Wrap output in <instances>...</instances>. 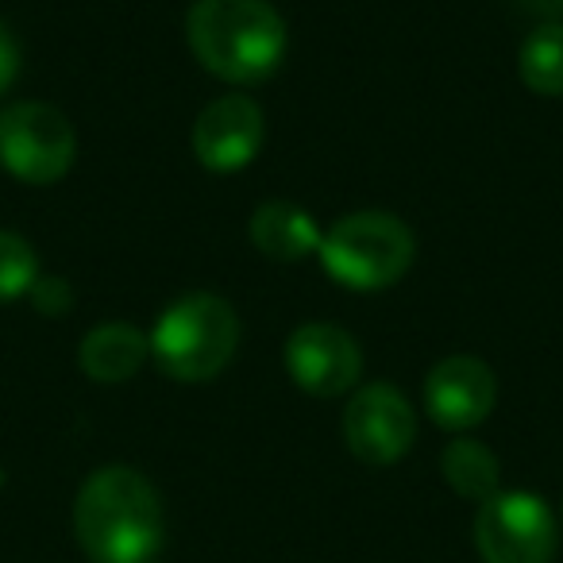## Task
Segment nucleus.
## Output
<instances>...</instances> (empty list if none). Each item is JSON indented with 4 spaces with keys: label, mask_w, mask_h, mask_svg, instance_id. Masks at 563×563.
<instances>
[{
    "label": "nucleus",
    "mask_w": 563,
    "mask_h": 563,
    "mask_svg": "<svg viewBox=\"0 0 563 563\" xmlns=\"http://www.w3.org/2000/svg\"><path fill=\"white\" fill-rule=\"evenodd\" d=\"M286 371L313 398H336L360 383L363 352L336 324H301L286 340Z\"/></svg>",
    "instance_id": "8"
},
{
    "label": "nucleus",
    "mask_w": 563,
    "mask_h": 563,
    "mask_svg": "<svg viewBox=\"0 0 563 563\" xmlns=\"http://www.w3.org/2000/svg\"><path fill=\"white\" fill-rule=\"evenodd\" d=\"M475 544L486 563H552L555 514L540 494L498 490L478 506Z\"/></svg>",
    "instance_id": "6"
},
{
    "label": "nucleus",
    "mask_w": 563,
    "mask_h": 563,
    "mask_svg": "<svg viewBox=\"0 0 563 563\" xmlns=\"http://www.w3.org/2000/svg\"><path fill=\"white\" fill-rule=\"evenodd\" d=\"M240 317L217 294H186L155 321L151 355L178 383H209L232 363Z\"/></svg>",
    "instance_id": "3"
},
{
    "label": "nucleus",
    "mask_w": 563,
    "mask_h": 563,
    "mask_svg": "<svg viewBox=\"0 0 563 563\" xmlns=\"http://www.w3.org/2000/svg\"><path fill=\"white\" fill-rule=\"evenodd\" d=\"M70 286H66L63 278H35V286H32V301H35V309L40 313H47V317H58V313H70Z\"/></svg>",
    "instance_id": "16"
},
{
    "label": "nucleus",
    "mask_w": 563,
    "mask_h": 563,
    "mask_svg": "<svg viewBox=\"0 0 563 563\" xmlns=\"http://www.w3.org/2000/svg\"><path fill=\"white\" fill-rule=\"evenodd\" d=\"M74 128L55 104L16 101L0 112V166L27 186H55L74 166Z\"/></svg>",
    "instance_id": "5"
},
{
    "label": "nucleus",
    "mask_w": 563,
    "mask_h": 563,
    "mask_svg": "<svg viewBox=\"0 0 563 563\" xmlns=\"http://www.w3.org/2000/svg\"><path fill=\"white\" fill-rule=\"evenodd\" d=\"M74 532L93 563H151L163 548V501L135 467H101L81 483Z\"/></svg>",
    "instance_id": "1"
},
{
    "label": "nucleus",
    "mask_w": 563,
    "mask_h": 563,
    "mask_svg": "<svg viewBox=\"0 0 563 563\" xmlns=\"http://www.w3.org/2000/svg\"><path fill=\"white\" fill-rule=\"evenodd\" d=\"M251 243L263 251L266 258H278V263H298V258L321 251V228L309 217L301 205L294 201H266L251 212Z\"/></svg>",
    "instance_id": "11"
},
{
    "label": "nucleus",
    "mask_w": 563,
    "mask_h": 563,
    "mask_svg": "<svg viewBox=\"0 0 563 563\" xmlns=\"http://www.w3.org/2000/svg\"><path fill=\"white\" fill-rule=\"evenodd\" d=\"M517 4H521L525 12H532V16H544L548 24L563 16V0H517Z\"/></svg>",
    "instance_id": "18"
},
{
    "label": "nucleus",
    "mask_w": 563,
    "mask_h": 563,
    "mask_svg": "<svg viewBox=\"0 0 563 563\" xmlns=\"http://www.w3.org/2000/svg\"><path fill=\"white\" fill-rule=\"evenodd\" d=\"M498 378L478 355H448L424 378V409L448 432H467L490 417Z\"/></svg>",
    "instance_id": "10"
},
{
    "label": "nucleus",
    "mask_w": 563,
    "mask_h": 563,
    "mask_svg": "<svg viewBox=\"0 0 563 563\" xmlns=\"http://www.w3.org/2000/svg\"><path fill=\"white\" fill-rule=\"evenodd\" d=\"M263 147V109L247 93H224L194 120V155L205 170H243Z\"/></svg>",
    "instance_id": "9"
},
{
    "label": "nucleus",
    "mask_w": 563,
    "mask_h": 563,
    "mask_svg": "<svg viewBox=\"0 0 563 563\" xmlns=\"http://www.w3.org/2000/svg\"><path fill=\"white\" fill-rule=\"evenodd\" d=\"M151 355V336H143L135 324L112 321L93 329L81 340V371L93 383H128L132 375H140V367Z\"/></svg>",
    "instance_id": "12"
},
{
    "label": "nucleus",
    "mask_w": 563,
    "mask_h": 563,
    "mask_svg": "<svg viewBox=\"0 0 563 563\" xmlns=\"http://www.w3.org/2000/svg\"><path fill=\"white\" fill-rule=\"evenodd\" d=\"M521 81L540 97H563V27L544 24L521 43Z\"/></svg>",
    "instance_id": "14"
},
{
    "label": "nucleus",
    "mask_w": 563,
    "mask_h": 563,
    "mask_svg": "<svg viewBox=\"0 0 563 563\" xmlns=\"http://www.w3.org/2000/svg\"><path fill=\"white\" fill-rule=\"evenodd\" d=\"M440 471H444L448 486H452L460 498H471V501H490L498 494V483H501V467H498V455L490 452L486 444L478 440H452L440 455Z\"/></svg>",
    "instance_id": "13"
},
{
    "label": "nucleus",
    "mask_w": 563,
    "mask_h": 563,
    "mask_svg": "<svg viewBox=\"0 0 563 563\" xmlns=\"http://www.w3.org/2000/svg\"><path fill=\"white\" fill-rule=\"evenodd\" d=\"M151 563H155V560H151Z\"/></svg>",
    "instance_id": "19"
},
{
    "label": "nucleus",
    "mask_w": 563,
    "mask_h": 563,
    "mask_svg": "<svg viewBox=\"0 0 563 563\" xmlns=\"http://www.w3.org/2000/svg\"><path fill=\"white\" fill-rule=\"evenodd\" d=\"M417 417L406 394L390 383L363 386L344 409V444L371 467H390L413 448Z\"/></svg>",
    "instance_id": "7"
},
{
    "label": "nucleus",
    "mask_w": 563,
    "mask_h": 563,
    "mask_svg": "<svg viewBox=\"0 0 563 563\" xmlns=\"http://www.w3.org/2000/svg\"><path fill=\"white\" fill-rule=\"evenodd\" d=\"M321 263L332 282L347 290H386L413 263V232L398 217L363 209L336 220L321 240Z\"/></svg>",
    "instance_id": "4"
},
{
    "label": "nucleus",
    "mask_w": 563,
    "mask_h": 563,
    "mask_svg": "<svg viewBox=\"0 0 563 563\" xmlns=\"http://www.w3.org/2000/svg\"><path fill=\"white\" fill-rule=\"evenodd\" d=\"M40 278V255L16 232H0V301H16L32 294Z\"/></svg>",
    "instance_id": "15"
},
{
    "label": "nucleus",
    "mask_w": 563,
    "mask_h": 563,
    "mask_svg": "<svg viewBox=\"0 0 563 563\" xmlns=\"http://www.w3.org/2000/svg\"><path fill=\"white\" fill-rule=\"evenodd\" d=\"M16 74H20V43L9 32V24L0 20V93L16 81Z\"/></svg>",
    "instance_id": "17"
},
{
    "label": "nucleus",
    "mask_w": 563,
    "mask_h": 563,
    "mask_svg": "<svg viewBox=\"0 0 563 563\" xmlns=\"http://www.w3.org/2000/svg\"><path fill=\"white\" fill-rule=\"evenodd\" d=\"M186 40L197 63L232 86L271 78L286 55V24L266 0H197Z\"/></svg>",
    "instance_id": "2"
}]
</instances>
